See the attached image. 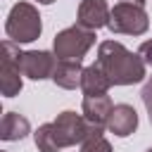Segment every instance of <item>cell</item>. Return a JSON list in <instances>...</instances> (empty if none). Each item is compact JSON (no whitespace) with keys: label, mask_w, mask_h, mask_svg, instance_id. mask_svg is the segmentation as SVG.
<instances>
[{"label":"cell","mask_w":152,"mask_h":152,"mask_svg":"<svg viewBox=\"0 0 152 152\" xmlns=\"http://www.w3.org/2000/svg\"><path fill=\"white\" fill-rule=\"evenodd\" d=\"M107 28L112 33H124V36H142L150 28V17L145 7L133 5V2H116L109 12Z\"/></svg>","instance_id":"cell-4"},{"label":"cell","mask_w":152,"mask_h":152,"mask_svg":"<svg viewBox=\"0 0 152 152\" xmlns=\"http://www.w3.org/2000/svg\"><path fill=\"white\" fill-rule=\"evenodd\" d=\"M97 64L109 76L112 86H133L147 76L142 57L124 48L119 40H102L97 45Z\"/></svg>","instance_id":"cell-1"},{"label":"cell","mask_w":152,"mask_h":152,"mask_svg":"<svg viewBox=\"0 0 152 152\" xmlns=\"http://www.w3.org/2000/svg\"><path fill=\"white\" fill-rule=\"evenodd\" d=\"M107 128H109V133H114L119 138L131 135L138 128V112L131 104H114V109L107 119Z\"/></svg>","instance_id":"cell-9"},{"label":"cell","mask_w":152,"mask_h":152,"mask_svg":"<svg viewBox=\"0 0 152 152\" xmlns=\"http://www.w3.org/2000/svg\"><path fill=\"white\" fill-rule=\"evenodd\" d=\"M83 69L86 66H81V62H76V59H57L55 71H52V81H55V86H59L64 90L81 88Z\"/></svg>","instance_id":"cell-11"},{"label":"cell","mask_w":152,"mask_h":152,"mask_svg":"<svg viewBox=\"0 0 152 152\" xmlns=\"http://www.w3.org/2000/svg\"><path fill=\"white\" fill-rule=\"evenodd\" d=\"M28 131H31L28 119L21 116V114H17V112H7V114L2 116V121H0V138L7 140V142L26 138Z\"/></svg>","instance_id":"cell-13"},{"label":"cell","mask_w":152,"mask_h":152,"mask_svg":"<svg viewBox=\"0 0 152 152\" xmlns=\"http://www.w3.org/2000/svg\"><path fill=\"white\" fill-rule=\"evenodd\" d=\"M138 55L142 57V62H145V64H150V66H152V40H145V43H140V48H138Z\"/></svg>","instance_id":"cell-17"},{"label":"cell","mask_w":152,"mask_h":152,"mask_svg":"<svg viewBox=\"0 0 152 152\" xmlns=\"http://www.w3.org/2000/svg\"><path fill=\"white\" fill-rule=\"evenodd\" d=\"M38 2H40V5H52L55 0H38Z\"/></svg>","instance_id":"cell-19"},{"label":"cell","mask_w":152,"mask_h":152,"mask_svg":"<svg viewBox=\"0 0 152 152\" xmlns=\"http://www.w3.org/2000/svg\"><path fill=\"white\" fill-rule=\"evenodd\" d=\"M119 2H133V5H140V7H145V0H119Z\"/></svg>","instance_id":"cell-18"},{"label":"cell","mask_w":152,"mask_h":152,"mask_svg":"<svg viewBox=\"0 0 152 152\" xmlns=\"http://www.w3.org/2000/svg\"><path fill=\"white\" fill-rule=\"evenodd\" d=\"M55 124V133H57V140H59V147H71V145H81L88 133L93 131V124L76 114V112H62L57 114V119L52 121Z\"/></svg>","instance_id":"cell-6"},{"label":"cell","mask_w":152,"mask_h":152,"mask_svg":"<svg viewBox=\"0 0 152 152\" xmlns=\"http://www.w3.org/2000/svg\"><path fill=\"white\" fill-rule=\"evenodd\" d=\"M140 97H142V104H145V109H147V116H150V124H152V76L145 81Z\"/></svg>","instance_id":"cell-16"},{"label":"cell","mask_w":152,"mask_h":152,"mask_svg":"<svg viewBox=\"0 0 152 152\" xmlns=\"http://www.w3.org/2000/svg\"><path fill=\"white\" fill-rule=\"evenodd\" d=\"M57 57L48 50H26L19 52V69L24 76L33 78V81H43V78H52Z\"/></svg>","instance_id":"cell-7"},{"label":"cell","mask_w":152,"mask_h":152,"mask_svg":"<svg viewBox=\"0 0 152 152\" xmlns=\"http://www.w3.org/2000/svg\"><path fill=\"white\" fill-rule=\"evenodd\" d=\"M109 86H112V81H109V76L104 74V69H102L97 62L83 69V76H81V90H83L86 95H100V93H107Z\"/></svg>","instance_id":"cell-12"},{"label":"cell","mask_w":152,"mask_h":152,"mask_svg":"<svg viewBox=\"0 0 152 152\" xmlns=\"http://www.w3.org/2000/svg\"><path fill=\"white\" fill-rule=\"evenodd\" d=\"M33 140H36V147L38 152H59V140H57V133H55V124H43L36 128L33 133Z\"/></svg>","instance_id":"cell-14"},{"label":"cell","mask_w":152,"mask_h":152,"mask_svg":"<svg viewBox=\"0 0 152 152\" xmlns=\"http://www.w3.org/2000/svg\"><path fill=\"white\" fill-rule=\"evenodd\" d=\"M40 31H43V21H40L38 10L31 2H17L10 10L7 21H5V33L10 40H14L19 45L33 43L40 38Z\"/></svg>","instance_id":"cell-2"},{"label":"cell","mask_w":152,"mask_h":152,"mask_svg":"<svg viewBox=\"0 0 152 152\" xmlns=\"http://www.w3.org/2000/svg\"><path fill=\"white\" fill-rule=\"evenodd\" d=\"M102 128H104V126H95V124H93V131H90L88 138L81 142V152H112V145H109V140L102 135Z\"/></svg>","instance_id":"cell-15"},{"label":"cell","mask_w":152,"mask_h":152,"mask_svg":"<svg viewBox=\"0 0 152 152\" xmlns=\"http://www.w3.org/2000/svg\"><path fill=\"white\" fill-rule=\"evenodd\" d=\"M147 152H152V147H150V150H147Z\"/></svg>","instance_id":"cell-20"},{"label":"cell","mask_w":152,"mask_h":152,"mask_svg":"<svg viewBox=\"0 0 152 152\" xmlns=\"http://www.w3.org/2000/svg\"><path fill=\"white\" fill-rule=\"evenodd\" d=\"M19 43L2 40V59H0V90L5 97H14L21 90V69H19Z\"/></svg>","instance_id":"cell-5"},{"label":"cell","mask_w":152,"mask_h":152,"mask_svg":"<svg viewBox=\"0 0 152 152\" xmlns=\"http://www.w3.org/2000/svg\"><path fill=\"white\" fill-rule=\"evenodd\" d=\"M109 12H112V10H109L107 0H81L78 14H76V24L97 31L100 26H107Z\"/></svg>","instance_id":"cell-8"},{"label":"cell","mask_w":152,"mask_h":152,"mask_svg":"<svg viewBox=\"0 0 152 152\" xmlns=\"http://www.w3.org/2000/svg\"><path fill=\"white\" fill-rule=\"evenodd\" d=\"M95 31L93 28H86L81 24H74L64 31H59L52 40V50H55V57L57 59H76L81 62L86 57V52L95 45Z\"/></svg>","instance_id":"cell-3"},{"label":"cell","mask_w":152,"mask_h":152,"mask_svg":"<svg viewBox=\"0 0 152 152\" xmlns=\"http://www.w3.org/2000/svg\"><path fill=\"white\" fill-rule=\"evenodd\" d=\"M112 109H114V104H112V97L107 93L86 95L83 97V116L95 126H104L107 128V119H109Z\"/></svg>","instance_id":"cell-10"}]
</instances>
